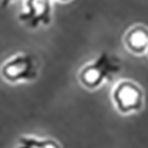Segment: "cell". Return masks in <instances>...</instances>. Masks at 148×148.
Wrapping results in <instances>:
<instances>
[{"label":"cell","instance_id":"ba28073f","mask_svg":"<svg viewBox=\"0 0 148 148\" xmlns=\"http://www.w3.org/2000/svg\"><path fill=\"white\" fill-rule=\"evenodd\" d=\"M57 1H60V3H69L71 0H57Z\"/></svg>","mask_w":148,"mask_h":148},{"label":"cell","instance_id":"3957f363","mask_svg":"<svg viewBox=\"0 0 148 148\" xmlns=\"http://www.w3.org/2000/svg\"><path fill=\"white\" fill-rule=\"evenodd\" d=\"M115 109L122 115L138 113L143 108L145 92L139 84L130 79L119 81L112 91Z\"/></svg>","mask_w":148,"mask_h":148},{"label":"cell","instance_id":"7a4b0ae2","mask_svg":"<svg viewBox=\"0 0 148 148\" xmlns=\"http://www.w3.org/2000/svg\"><path fill=\"white\" fill-rule=\"evenodd\" d=\"M0 75L12 84L34 81L38 76L36 57L27 52H19L7 58L0 66Z\"/></svg>","mask_w":148,"mask_h":148},{"label":"cell","instance_id":"277c9868","mask_svg":"<svg viewBox=\"0 0 148 148\" xmlns=\"http://www.w3.org/2000/svg\"><path fill=\"white\" fill-rule=\"evenodd\" d=\"M19 21L30 29L49 26L52 21L51 0H25L24 10L18 16Z\"/></svg>","mask_w":148,"mask_h":148},{"label":"cell","instance_id":"8992f818","mask_svg":"<svg viewBox=\"0 0 148 148\" xmlns=\"http://www.w3.org/2000/svg\"><path fill=\"white\" fill-rule=\"evenodd\" d=\"M17 148H60L53 139H39L36 136H21L18 139Z\"/></svg>","mask_w":148,"mask_h":148},{"label":"cell","instance_id":"6da1fadb","mask_svg":"<svg viewBox=\"0 0 148 148\" xmlns=\"http://www.w3.org/2000/svg\"><path fill=\"white\" fill-rule=\"evenodd\" d=\"M121 59L114 53L103 50L94 60L78 71V81L85 89L95 90L109 82L121 71Z\"/></svg>","mask_w":148,"mask_h":148},{"label":"cell","instance_id":"52a82bcc","mask_svg":"<svg viewBox=\"0 0 148 148\" xmlns=\"http://www.w3.org/2000/svg\"><path fill=\"white\" fill-rule=\"evenodd\" d=\"M12 1H14V0H1V4H0V6H1L3 8H6Z\"/></svg>","mask_w":148,"mask_h":148},{"label":"cell","instance_id":"5b68a950","mask_svg":"<svg viewBox=\"0 0 148 148\" xmlns=\"http://www.w3.org/2000/svg\"><path fill=\"white\" fill-rule=\"evenodd\" d=\"M127 50L133 55H143L148 50V27L135 25L130 27L123 37Z\"/></svg>","mask_w":148,"mask_h":148},{"label":"cell","instance_id":"9c48e42d","mask_svg":"<svg viewBox=\"0 0 148 148\" xmlns=\"http://www.w3.org/2000/svg\"><path fill=\"white\" fill-rule=\"evenodd\" d=\"M146 53H147V55H148V50H147V52H146Z\"/></svg>","mask_w":148,"mask_h":148}]
</instances>
